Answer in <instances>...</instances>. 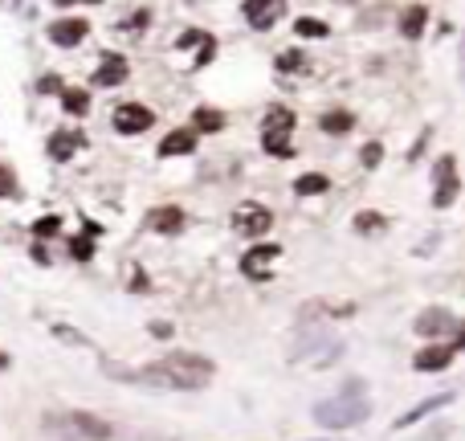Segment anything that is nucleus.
Segmentation results:
<instances>
[{"mask_svg":"<svg viewBox=\"0 0 465 441\" xmlns=\"http://www.w3.org/2000/svg\"><path fill=\"white\" fill-rule=\"evenodd\" d=\"M184 221H188V217H184L180 205H155V209H147V217H143V225H147L151 233H167V237L180 233Z\"/></svg>","mask_w":465,"mask_h":441,"instance_id":"nucleus-11","label":"nucleus"},{"mask_svg":"<svg viewBox=\"0 0 465 441\" xmlns=\"http://www.w3.org/2000/svg\"><path fill=\"white\" fill-rule=\"evenodd\" d=\"M57 233H62V217L45 212V217H37V221H33V237H37V241H45V237H57Z\"/></svg>","mask_w":465,"mask_h":441,"instance_id":"nucleus-23","label":"nucleus"},{"mask_svg":"<svg viewBox=\"0 0 465 441\" xmlns=\"http://www.w3.org/2000/svg\"><path fill=\"white\" fill-rule=\"evenodd\" d=\"M355 229H359V233H380L383 217H380V212H371V209H364L359 217H355Z\"/></svg>","mask_w":465,"mask_h":441,"instance_id":"nucleus-26","label":"nucleus"},{"mask_svg":"<svg viewBox=\"0 0 465 441\" xmlns=\"http://www.w3.org/2000/svg\"><path fill=\"white\" fill-rule=\"evenodd\" d=\"M62 107H66V114L82 119V114L90 111V90H74V86H66V90H62Z\"/></svg>","mask_w":465,"mask_h":441,"instance_id":"nucleus-20","label":"nucleus"},{"mask_svg":"<svg viewBox=\"0 0 465 441\" xmlns=\"http://www.w3.org/2000/svg\"><path fill=\"white\" fill-rule=\"evenodd\" d=\"M367 413H371V405L364 401V380H351L335 401H318L315 421L323 425V429H355Z\"/></svg>","mask_w":465,"mask_h":441,"instance_id":"nucleus-2","label":"nucleus"},{"mask_svg":"<svg viewBox=\"0 0 465 441\" xmlns=\"http://www.w3.org/2000/svg\"><path fill=\"white\" fill-rule=\"evenodd\" d=\"M106 372L118 376V380H131V384H143V388H204L213 380V359L196 356V352H172L159 364L151 368H115L106 364Z\"/></svg>","mask_w":465,"mask_h":441,"instance_id":"nucleus-1","label":"nucleus"},{"mask_svg":"<svg viewBox=\"0 0 465 441\" xmlns=\"http://www.w3.org/2000/svg\"><path fill=\"white\" fill-rule=\"evenodd\" d=\"M86 4H102V0H86Z\"/></svg>","mask_w":465,"mask_h":441,"instance_id":"nucleus-35","label":"nucleus"},{"mask_svg":"<svg viewBox=\"0 0 465 441\" xmlns=\"http://www.w3.org/2000/svg\"><path fill=\"white\" fill-rule=\"evenodd\" d=\"M192 147H196V131H172V135H164V143H159V156L176 160V156H188Z\"/></svg>","mask_w":465,"mask_h":441,"instance_id":"nucleus-16","label":"nucleus"},{"mask_svg":"<svg viewBox=\"0 0 465 441\" xmlns=\"http://www.w3.org/2000/svg\"><path fill=\"white\" fill-rule=\"evenodd\" d=\"M147 21H151V13H135L131 21H127V29H131V33H139L143 25H147Z\"/></svg>","mask_w":465,"mask_h":441,"instance_id":"nucleus-32","label":"nucleus"},{"mask_svg":"<svg viewBox=\"0 0 465 441\" xmlns=\"http://www.w3.org/2000/svg\"><path fill=\"white\" fill-rule=\"evenodd\" d=\"M86 33H90V21H82V16H62V21H53L50 25V41L62 49H74L86 41Z\"/></svg>","mask_w":465,"mask_h":441,"instance_id":"nucleus-10","label":"nucleus"},{"mask_svg":"<svg viewBox=\"0 0 465 441\" xmlns=\"http://www.w3.org/2000/svg\"><path fill=\"white\" fill-rule=\"evenodd\" d=\"M82 147H86V135H82V131L62 127V131H53L50 139H45V156H50L53 163H66V160H74Z\"/></svg>","mask_w":465,"mask_h":441,"instance_id":"nucleus-9","label":"nucleus"},{"mask_svg":"<svg viewBox=\"0 0 465 441\" xmlns=\"http://www.w3.org/2000/svg\"><path fill=\"white\" fill-rule=\"evenodd\" d=\"M66 90V82L57 78V74H45V78L37 82V94H62Z\"/></svg>","mask_w":465,"mask_h":441,"instance_id":"nucleus-29","label":"nucleus"},{"mask_svg":"<svg viewBox=\"0 0 465 441\" xmlns=\"http://www.w3.org/2000/svg\"><path fill=\"white\" fill-rule=\"evenodd\" d=\"M351 127H355V119H351L347 111H327L323 114V131H327V135H347Z\"/></svg>","mask_w":465,"mask_h":441,"instance_id":"nucleus-21","label":"nucleus"},{"mask_svg":"<svg viewBox=\"0 0 465 441\" xmlns=\"http://www.w3.org/2000/svg\"><path fill=\"white\" fill-rule=\"evenodd\" d=\"M41 429L62 441H111V425L94 413H45Z\"/></svg>","mask_w":465,"mask_h":441,"instance_id":"nucleus-3","label":"nucleus"},{"mask_svg":"<svg viewBox=\"0 0 465 441\" xmlns=\"http://www.w3.org/2000/svg\"><path fill=\"white\" fill-rule=\"evenodd\" d=\"M278 261H282V245H253L250 254L241 258V274L250 282H269Z\"/></svg>","mask_w":465,"mask_h":441,"instance_id":"nucleus-6","label":"nucleus"},{"mask_svg":"<svg viewBox=\"0 0 465 441\" xmlns=\"http://www.w3.org/2000/svg\"><path fill=\"white\" fill-rule=\"evenodd\" d=\"M127 62L118 58V53H102V62H99V70H94V86H102V90H111V86H123L127 82Z\"/></svg>","mask_w":465,"mask_h":441,"instance_id":"nucleus-14","label":"nucleus"},{"mask_svg":"<svg viewBox=\"0 0 465 441\" xmlns=\"http://www.w3.org/2000/svg\"><path fill=\"white\" fill-rule=\"evenodd\" d=\"M111 123H115L118 135H143V131H151L155 114H151L143 102H123V107H115Z\"/></svg>","mask_w":465,"mask_h":441,"instance_id":"nucleus-7","label":"nucleus"},{"mask_svg":"<svg viewBox=\"0 0 465 441\" xmlns=\"http://www.w3.org/2000/svg\"><path fill=\"white\" fill-rule=\"evenodd\" d=\"M453 343H432V347H425V352H416L413 368L416 372H441V368H449L453 364Z\"/></svg>","mask_w":465,"mask_h":441,"instance_id":"nucleus-15","label":"nucleus"},{"mask_svg":"<svg viewBox=\"0 0 465 441\" xmlns=\"http://www.w3.org/2000/svg\"><path fill=\"white\" fill-rule=\"evenodd\" d=\"M53 335H57V339H69V343H86L82 335H78V331H69V327H53Z\"/></svg>","mask_w":465,"mask_h":441,"instance_id":"nucleus-31","label":"nucleus"},{"mask_svg":"<svg viewBox=\"0 0 465 441\" xmlns=\"http://www.w3.org/2000/svg\"><path fill=\"white\" fill-rule=\"evenodd\" d=\"M416 335H449V331H457V319L449 315V310H437V307H429V310H420V319H416Z\"/></svg>","mask_w":465,"mask_h":441,"instance_id":"nucleus-13","label":"nucleus"},{"mask_svg":"<svg viewBox=\"0 0 465 441\" xmlns=\"http://www.w3.org/2000/svg\"><path fill=\"white\" fill-rule=\"evenodd\" d=\"M306 58H302L298 49H286V53H278V70H282V74H298V70H306Z\"/></svg>","mask_w":465,"mask_h":441,"instance_id":"nucleus-25","label":"nucleus"},{"mask_svg":"<svg viewBox=\"0 0 465 441\" xmlns=\"http://www.w3.org/2000/svg\"><path fill=\"white\" fill-rule=\"evenodd\" d=\"M294 29H298V37H327V33H331L323 21H315V16H302Z\"/></svg>","mask_w":465,"mask_h":441,"instance_id":"nucleus-27","label":"nucleus"},{"mask_svg":"<svg viewBox=\"0 0 465 441\" xmlns=\"http://www.w3.org/2000/svg\"><path fill=\"white\" fill-rule=\"evenodd\" d=\"M380 156H383V147H380V143H367L359 160H364V168H376V163H380Z\"/></svg>","mask_w":465,"mask_h":441,"instance_id":"nucleus-30","label":"nucleus"},{"mask_svg":"<svg viewBox=\"0 0 465 441\" xmlns=\"http://www.w3.org/2000/svg\"><path fill=\"white\" fill-rule=\"evenodd\" d=\"M282 13H286V0H245V21H250L253 29L278 25Z\"/></svg>","mask_w":465,"mask_h":441,"instance_id":"nucleus-12","label":"nucleus"},{"mask_svg":"<svg viewBox=\"0 0 465 441\" xmlns=\"http://www.w3.org/2000/svg\"><path fill=\"white\" fill-rule=\"evenodd\" d=\"M29 254H33V261H37V266H50V254H45V245H41V241H37L33 249H29Z\"/></svg>","mask_w":465,"mask_h":441,"instance_id":"nucleus-33","label":"nucleus"},{"mask_svg":"<svg viewBox=\"0 0 465 441\" xmlns=\"http://www.w3.org/2000/svg\"><path fill=\"white\" fill-rule=\"evenodd\" d=\"M290 135H294V111L290 107H274L266 114V127H262V147L274 160H290L294 147H290Z\"/></svg>","mask_w":465,"mask_h":441,"instance_id":"nucleus-4","label":"nucleus"},{"mask_svg":"<svg viewBox=\"0 0 465 441\" xmlns=\"http://www.w3.org/2000/svg\"><path fill=\"white\" fill-rule=\"evenodd\" d=\"M21 196V180L9 163H0V200H17Z\"/></svg>","mask_w":465,"mask_h":441,"instance_id":"nucleus-22","label":"nucleus"},{"mask_svg":"<svg viewBox=\"0 0 465 441\" xmlns=\"http://www.w3.org/2000/svg\"><path fill=\"white\" fill-rule=\"evenodd\" d=\"M269 225H274V212L266 205H257V200H245V205L232 209V229L245 233V237H266Z\"/></svg>","mask_w":465,"mask_h":441,"instance_id":"nucleus-5","label":"nucleus"},{"mask_svg":"<svg viewBox=\"0 0 465 441\" xmlns=\"http://www.w3.org/2000/svg\"><path fill=\"white\" fill-rule=\"evenodd\" d=\"M327 188H331V180L323 176V172H306V176L294 180V192L298 196H323Z\"/></svg>","mask_w":465,"mask_h":441,"instance_id":"nucleus-19","label":"nucleus"},{"mask_svg":"<svg viewBox=\"0 0 465 441\" xmlns=\"http://www.w3.org/2000/svg\"><path fill=\"white\" fill-rule=\"evenodd\" d=\"M457 192H461L457 160H453V156H441V163H437V192H432V205H437V209H449V205L457 200Z\"/></svg>","mask_w":465,"mask_h":441,"instance_id":"nucleus-8","label":"nucleus"},{"mask_svg":"<svg viewBox=\"0 0 465 441\" xmlns=\"http://www.w3.org/2000/svg\"><path fill=\"white\" fill-rule=\"evenodd\" d=\"M449 401H453L449 392H441V396H429V401H420V405H416V408H408L404 417H396V429H404V425H416V421H425L429 413H437V408H445Z\"/></svg>","mask_w":465,"mask_h":441,"instance_id":"nucleus-17","label":"nucleus"},{"mask_svg":"<svg viewBox=\"0 0 465 441\" xmlns=\"http://www.w3.org/2000/svg\"><path fill=\"white\" fill-rule=\"evenodd\" d=\"M4 368H9V356H4V352H0V372H4Z\"/></svg>","mask_w":465,"mask_h":441,"instance_id":"nucleus-34","label":"nucleus"},{"mask_svg":"<svg viewBox=\"0 0 465 441\" xmlns=\"http://www.w3.org/2000/svg\"><path fill=\"white\" fill-rule=\"evenodd\" d=\"M425 21H429V9H425V4H413V9H404V16H400V33L416 41V37L425 33Z\"/></svg>","mask_w":465,"mask_h":441,"instance_id":"nucleus-18","label":"nucleus"},{"mask_svg":"<svg viewBox=\"0 0 465 441\" xmlns=\"http://www.w3.org/2000/svg\"><path fill=\"white\" fill-rule=\"evenodd\" d=\"M192 123H196L200 131H220V127H225V114L213 111V107H200V111L192 114Z\"/></svg>","mask_w":465,"mask_h":441,"instance_id":"nucleus-24","label":"nucleus"},{"mask_svg":"<svg viewBox=\"0 0 465 441\" xmlns=\"http://www.w3.org/2000/svg\"><path fill=\"white\" fill-rule=\"evenodd\" d=\"M69 258L74 261H90L94 258V241H90V237H74V241H69Z\"/></svg>","mask_w":465,"mask_h":441,"instance_id":"nucleus-28","label":"nucleus"}]
</instances>
